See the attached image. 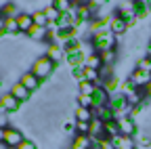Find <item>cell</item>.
Returning a JSON list of instances; mask_svg holds the SVG:
<instances>
[{
  "instance_id": "obj_1",
  "label": "cell",
  "mask_w": 151,
  "mask_h": 149,
  "mask_svg": "<svg viewBox=\"0 0 151 149\" xmlns=\"http://www.w3.org/2000/svg\"><path fill=\"white\" fill-rule=\"evenodd\" d=\"M55 69H57V63H52L46 55H42V57H38V59L32 63V69H29V71L34 73L36 78H40V80L44 82V80H48L52 73H55Z\"/></svg>"
},
{
  "instance_id": "obj_2",
  "label": "cell",
  "mask_w": 151,
  "mask_h": 149,
  "mask_svg": "<svg viewBox=\"0 0 151 149\" xmlns=\"http://www.w3.org/2000/svg\"><path fill=\"white\" fill-rule=\"evenodd\" d=\"M116 40H118V36H113L109 30L107 32H101V34H94L90 42H92V50L94 53H105V50H113L116 48Z\"/></svg>"
},
{
  "instance_id": "obj_3",
  "label": "cell",
  "mask_w": 151,
  "mask_h": 149,
  "mask_svg": "<svg viewBox=\"0 0 151 149\" xmlns=\"http://www.w3.org/2000/svg\"><path fill=\"white\" fill-rule=\"evenodd\" d=\"M25 139H23V135H21V130H19L17 126H9L6 128V135H4V147H9V149H17L19 145H21Z\"/></svg>"
},
{
  "instance_id": "obj_4",
  "label": "cell",
  "mask_w": 151,
  "mask_h": 149,
  "mask_svg": "<svg viewBox=\"0 0 151 149\" xmlns=\"http://www.w3.org/2000/svg\"><path fill=\"white\" fill-rule=\"evenodd\" d=\"M128 82L132 84V86H137V88H147L149 84H151V73H147V71H141V69H132L130 71V76H128Z\"/></svg>"
},
{
  "instance_id": "obj_5",
  "label": "cell",
  "mask_w": 151,
  "mask_h": 149,
  "mask_svg": "<svg viewBox=\"0 0 151 149\" xmlns=\"http://www.w3.org/2000/svg\"><path fill=\"white\" fill-rule=\"evenodd\" d=\"M46 57L52 61V63H57V65H59V63H63V59H65V50H63V46L61 44H57V42H50L48 46H46Z\"/></svg>"
},
{
  "instance_id": "obj_6",
  "label": "cell",
  "mask_w": 151,
  "mask_h": 149,
  "mask_svg": "<svg viewBox=\"0 0 151 149\" xmlns=\"http://www.w3.org/2000/svg\"><path fill=\"white\" fill-rule=\"evenodd\" d=\"M109 32L113 36H124L128 32V23L122 19L120 15H111V19H109Z\"/></svg>"
},
{
  "instance_id": "obj_7",
  "label": "cell",
  "mask_w": 151,
  "mask_h": 149,
  "mask_svg": "<svg viewBox=\"0 0 151 149\" xmlns=\"http://www.w3.org/2000/svg\"><path fill=\"white\" fill-rule=\"evenodd\" d=\"M92 99H94V109H97V107H105V105H109L111 95L107 92V88H105L103 84H99L97 90H94V95H92Z\"/></svg>"
},
{
  "instance_id": "obj_8",
  "label": "cell",
  "mask_w": 151,
  "mask_h": 149,
  "mask_svg": "<svg viewBox=\"0 0 151 149\" xmlns=\"http://www.w3.org/2000/svg\"><path fill=\"white\" fill-rule=\"evenodd\" d=\"M9 92H11V95H13V97H15L19 103H23V101H27V99L32 97V92H29V90H27V88H25L21 82H19V80L11 84V90H9Z\"/></svg>"
},
{
  "instance_id": "obj_9",
  "label": "cell",
  "mask_w": 151,
  "mask_h": 149,
  "mask_svg": "<svg viewBox=\"0 0 151 149\" xmlns=\"http://www.w3.org/2000/svg\"><path fill=\"white\" fill-rule=\"evenodd\" d=\"M19 82H21L29 92H36L38 88H40V84H42V80L40 78H36L32 71H25V73H21V78H19Z\"/></svg>"
},
{
  "instance_id": "obj_10",
  "label": "cell",
  "mask_w": 151,
  "mask_h": 149,
  "mask_svg": "<svg viewBox=\"0 0 151 149\" xmlns=\"http://www.w3.org/2000/svg\"><path fill=\"white\" fill-rule=\"evenodd\" d=\"M0 105H2V109L6 111V114H13V111H19V107H21V103H19L11 92H4V95H0Z\"/></svg>"
},
{
  "instance_id": "obj_11",
  "label": "cell",
  "mask_w": 151,
  "mask_h": 149,
  "mask_svg": "<svg viewBox=\"0 0 151 149\" xmlns=\"http://www.w3.org/2000/svg\"><path fill=\"white\" fill-rule=\"evenodd\" d=\"M17 25H19V32L21 34H27L34 27V15L29 11H21V15L17 17Z\"/></svg>"
},
{
  "instance_id": "obj_12",
  "label": "cell",
  "mask_w": 151,
  "mask_h": 149,
  "mask_svg": "<svg viewBox=\"0 0 151 149\" xmlns=\"http://www.w3.org/2000/svg\"><path fill=\"white\" fill-rule=\"evenodd\" d=\"M118 126H120V135L122 137H132L137 132V124H134V118H120L118 120Z\"/></svg>"
},
{
  "instance_id": "obj_13",
  "label": "cell",
  "mask_w": 151,
  "mask_h": 149,
  "mask_svg": "<svg viewBox=\"0 0 151 149\" xmlns=\"http://www.w3.org/2000/svg\"><path fill=\"white\" fill-rule=\"evenodd\" d=\"M111 147L113 149H137V143L132 137H122L118 135L116 139H111Z\"/></svg>"
},
{
  "instance_id": "obj_14",
  "label": "cell",
  "mask_w": 151,
  "mask_h": 149,
  "mask_svg": "<svg viewBox=\"0 0 151 149\" xmlns=\"http://www.w3.org/2000/svg\"><path fill=\"white\" fill-rule=\"evenodd\" d=\"M92 139L88 135H76L73 137V143H71V149H92Z\"/></svg>"
},
{
  "instance_id": "obj_15",
  "label": "cell",
  "mask_w": 151,
  "mask_h": 149,
  "mask_svg": "<svg viewBox=\"0 0 151 149\" xmlns=\"http://www.w3.org/2000/svg\"><path fill=\"white\" fill-rule=\"evenodd\" d=\"M94 118H99L103 124L116 120V116H113V111H111V107H109V105H105V107H97V109H94Z\"/></svg>"
},
{
  "instance_id": "obj_16",
  "label": "cell",
  "mask_w": 151,
  "mask_h": 149,
  "mask_svg": "<svg viewBox=\"0 0 151 149\" xmlns=\"http://www.w3.org/2000/svg\"><path fill=\"white\" fill-rule=\"evenodd\" d=\"M94 120V109H86V107H76V122H92Z\"/></svg>"
},
{
  "instance_id": "obj_17",
  "label": "cell",
  "mask_w": 151,
  "mask_h": 149,
  "mask_svg": "<svg viewBox=\"0 0 151 149\" xmlns=\"http://www.w3.org/2000/svg\"><path fill=\"white\" fill-rule=\"evenodd\" d=\"M19 9H17V4L15 2H4L2 6H0V13L4 15V19H17L21 13H17Z\"/></svg>"
},
{
  "instance_id": "obj_18",
  "label": "cell",
  "mask_w": 151,
  "mask_h": 149,
  "mask_svg": "<svg viewBox=\"0 0 151 149\" xmlns=\"http://www.w3.org/2000/svg\"><path fill=\"white\" fill-rule=\"evenodd\" d=\"M84 65H86V67H90V69H99V71H101V67H103V59H101V55H99V53H90L88 57H86V61H84Z\"/></svg>"
},
{
  "instance_id": "obj_19",
  "label": "cell",
  "mask_w": 151,
  "mask_h": 149,
  "mask_svg": "<svg viewBox=\"0 0 151 149\" xmlns=\"http://www.w3.org/2000/svg\"><path fill=\"white\" fill-rule=\"evenodd\" d=\"M27 36H29L32 40L42 42V40H46V38H48V30H46V27H38V25H34V27L27 32Z\"/></svg>"
},
{
  "instance_id": "obj_20",
  "label": "cell",
  "mask_w": 151,
  "mask_h": 149,
  "mask_svg": "<svg viewBox=\"0 0 151 149\" xmlns=\"http://www.w3.org/2000/svg\"><path fill=\"white\" fill-rule=\"evenodd\" d=\"M97 86H99V84L88 82V80L78 82V90H80V95H86V97H92V95H94V90H97Z\"/></svg>"
},
{
  "instance_id": "obj_21",
  "label": "cell",
  "mask_w": 151,
  "mask_h": 149,
  "mask_svg": "<svg viewBox=\"0 0 151 149\" xmlns=\"http://www.w3.org/2000/svg\"><path fill=\"white\" fill-rule=\"evenodd\" d=\"M42 11H44V15H46L48 23H59V21H61V13H59V11H57V9L52 6V2H50L48 6H44Z\"/></svg>"
},
{
  "instance_id": "obj_22",
  "label": "cell",
  "mask_w": 151,
  "mask_h": 149,
  "mask_svg": "<svg viewBox=\"0 0 151 149\" xmlns=\"http://www.w3.org/2000/svg\"><path fill=\"white\" fill-rule=\"evenodd\" d=\"M120 135V126H118V120H113V122H107L105 124V139H116Z\"/></svg>"
},
{
  "instance_id": "obj_23",
  "label": "cell",
  "mask_w": 151,
  "mask_h": 149,
  "mask_svg": "<svg viewBox=\"0 0 151 149\" xmlns=\"http://www.w3.org/2000/svg\"><path fill=\"white\" fill-rule=\"evenodd\" d=\"M82 73H84V80H88V82H94V84H99V80H103L99 69H90V67H86V65H84Z\"/></svg>"
},
{
  "instance_id": "obj_24",
  "label": "cell",
  "mask_w": 151,
  "mask_h": 149,
  "mask_svg": "<svg viewBox=\"0 0 151 149\" xmlns=\"http://www.w3.org/2000/svg\"><path fill=\"white\" fill-rule=\"evenodd\" d=\"M101 59H103V65H113L118 61V53H116V48L113 50H105V53H101Z\"/></svg>"
},
{
  "instance_id": "obj_25",
  "label": "cell",
  "mask_w": 151,
  "mask_h": 149,
  "mask_svg": "<svg viewBox=\"0 0 151 149\" xmlns=\"http://www.w3.org/2000/svg\"><path fill=\"white\" fill-rule=\"evenodd\" d=\"M32 15H34V25H38V27H46L48 25V19H46L44 11H34Z\"/></svg>"
},
{
  "instance_id": "obj_26",
  "label": "cell",
  "mask_w": 151,
  "mask_h": 149,
  "mask_svg": "<svg viewBox=\"0 0 151 149\" xmlns=\"http://www.w3.org/2000/svg\"><path fill=\"white\" fill-rule=\"evenodd\" d=\"M52 6L59 11L61 15H65V13H71V2L69 0H55L52 2Z\"/></svg>"
},
{
  "instance_id": "obj_27",
  "label": "cell",
  "mask_w": 151,
  "mask_h": 149,
  "mask_svg": "<svg viewBox=\"0 0 151 149\" xmlns=\"http://www.w3.org/2000/svg\"><path fill=\"white\" fill-rule=\"evenodd\" d=\"M78 107L94 109V99L92 97H86V95H78Z\"/></svg>"
},
{
  "instance_id": "obj_28",
  "label": "cell",
  "mask_w": 151,
  "mask_h": 149,
  "mask_svg": "<svg viewBox=\"0 0 151 149\" xmlns=\"http://www.w3.org/2000/svg\"><path fill=\"white\" fill-rule=\"evenodd\" d=\"M4 32L6 34H21L17 25V19H4Z\"/></svg>"
},
{
  "instance_id": "obj_29",
  "label": "cell",
  "mask_w": 151,
  "mask_h": 149,
  "mask_svg": "<svg viewBox=\"0 0 151 149\" xmlns=\"http://www.w3.org/2000/svg\"><path fill=\"white\" fill-rule=\"evenodd\" d=\"M137 69H141V71H147V73H151V59L149 57H143V59H139L137 61V65H134Z\"/></svg>"
},
{
  "instance_id": "obj_30",
  "label": "cell",
  "mask_w": 151,
  "mask_h": 149,
  "mask_svg": "<svg viewBox=\"0 0 151 149\" xmlns=\"http://www.w3.org/2000/svg\"><path fill=\"white\" fill-rule=\"evenodd\" d=\"M76 135H88L90 137V124L88 122H76Z\"/></svg>"
},
{
  "instance_id": "obj_31",
  "label": "cell",
  "mask_w": 151,
  "mask_h": 149,
  "mask_svg": "<svg viewBox=\"0 0 151 149\" xmlns=\"http://www.w3.org/2000/svg\"><path fill=\"white\" fill-rule=\"evenodd\" d=\"M17 149H38V145H36L34 141H29V139H25V141H23L21 145H19Z\"/></svg>"
},
{
  "instance_id": "obj_32",
  "label": "cell",
  "mask_w": 151,
  "mask_h": 149,
  "mask_svg": "<svg viewBox=\"0 0 151 149\" xmlns=\"http://www.w3.org/2000/svg\"><path fill=\"white\" fill-rule=\"evenodd\" d=\"M0 128H9V120H6V114L0 116Z\"/></svg>"
},
{
  "instance_id": "obj_33",
  "label": "cell",
  "mask_w": 151,
  "mask_h": 149,
  "mask_svg": "<svg viewBox=\"0 0 151 149\" xmlns=\"http://www.w3.org/2000/svg\"><path fill=\"white\" fill-rule=\"evenodd\" d=\"M0 32H4V15L2 13H0ZM6 34V32H4Z\"/></svg>"
},
{
  "instance_id": "obj_34",
  "label": "cell",
  "mask_w": 151,
  "mask_h": 149,
  "mask_svg": "<svg viewBox=\"0 0 151 149\" xmlns=\"http://www.w3.org/2000/svg\"><path fill=\"white\" fill-rule=\"evenodd\" d=\"M4 135H6V128H0V143H4Z\"/></svg>"
},
{
  "instance_id": "obj_35",
  "label": "cell",
  "mask_w": 151,
  "mask_h": 149,
  "mask_svg": "<svg viewBox=\"0 0 151 149\" xmlns=\"http://www.w3.org/2000/svg\"><path fill=\"white\" fill-rule=\"evenodd\" d=\"M147 55H149V59H151V46H149V48H147Z\"/></svg>"
},
{
  "instance_id": "obj_36",
  "label": "cell",
  "mask_w": 151,
  "mask_h": 149,
  "mask_svg": "<svg viewBox=\"0 0 151 149\" xmlns=\"http://www.w3.org/2000/svg\"><path fill=\"white\" fill-rule=\"evenodd\" d=\"M149 46H151V44H149Z\"/></svg>"
}]
</instances>
